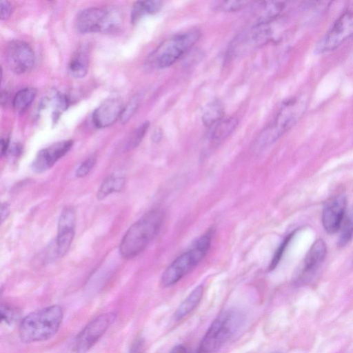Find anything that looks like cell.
Instances as JSON below:
<instances>
[{
  "instance_id": "1",
  "label": "cell",
  "mask_w": 353,
  "mask_h": 353,
  "mask_svg": "<svg viewBox=\"0 0 353 353\" xmlns=\"http://www.w3.org/2000/svg\"><path fill=\"white\" fill-rule=\"evenodd\" d=\"M163 220V211L156 208L148 212L133 223L121 241V256L130 259L142 252L159 232Z\"/></svg>"
},
{
  "instance_id": "2",
  "label": "cell",
  "mask_w": 353,
  "mask_h": 353,
  "mask_svg": "<svg viewBox=\"0 0 353 353\" xmlns=\"http://www.w3.org/2000/svg\"><path fill=\"white\" fill-rule=\"evenodd\" d=\"M308 98L301 94L285 101L279 109L273 122L256 137L253 148L261 151L276 141L289 130L303 116Z\"/></svg>"
},
{
  "instance_id": "3",
  "label": "cell",
  "mask_w": 353,
  "mask_h": 353,
  "mask_svg": "<svg viewBox=\"0 0 353 353\" xmlns=\"http://www.w3.org/2000/svg\"><path fill=\"white\" fill-rule=\"evenodd\" d=\"M63 310L53 305L35 310L26 316L19 327L23 343H30L46 341L56 334L63 320Z\"/></svg>"
},
{
  "instance_id": "4",
  "label": "cell",
  "mask_w": 353,
  "mask_h": 353,
  "mask_svg": "<svg viewBox=\"0 0 353 353\" xmlns=\"http://www.w3.org/2000/svg\"><path fill=\"white\" fill-rule=\"evenodd\" d=\"M212 239V230L201 236L190 249L177 256L165 270L161 277L163 287H170L191 272L205 257Z\"/></svg>"
},
{
  "instance_id": "5",
  "label": "cell",
  "mask_w": 353,
  "mask_h": 353,
  "mask_svg": "<svg viewBox=\"0 0 353 353\" xmlns=\"http://www.w3.org/2000/svg\"><path fill=\"white\" fill-rule=\"evenodd\" d=\"M244 321L243 314L235 309L223 311L212 323L203 337L200 353H214L238 332Z\"/></svg>"
},
{
  "instance_id": "6",
  "label": "cell",
  "mask_w": 353,
  "mask_h": 353,
  "mask_svg": "<svg viewBox=\"0 0 353 353\" xmlns=\"http://www.w3.org/2000/svg\"><path fill=\"white\" fill-rule=\"evenodd\" d=\"M200 36L198 30L192 29L165 40L152 52L151 63L159 69L171 66L197 42Z\"/></svg>"
},
{
  "instance_id": "7",
  "label": "cell",
  "mask_w": 353,
  "mask_h": 353,
  "mask_svg": "<svg viewBox=\"0 0 353 353\" xmlns=\"http://www.w3.org/2000/svg\"><path fill=\"white\" fill-rule=\"evenodd\" d=\"M113 313L101 314L88 323L77 335L72 353H86L92 348L115 320Z\"/></svg>"
},
{
  "instance_id": "8",
  "label": "cell",
  "mask_w": 353,
  "mask_h": 353,
  "mask_svg": "<svg viewBox=\"0 0 353 353\" xmlns=\"http://www.w3.org/2000/svg\"><path fill=\"white\" fill-rule=\"evenodd\" d=\"M353 34V10L344 12L319 41L315 52L321 54L334 50Z\"/></svg>"
},
{
  "instance_id": "9",
  "label": "cell",
  "mask_w": 353,
  "mask_h": 353,
  "mask_svg": "<svg viewBox=\"0 0 353 353\" xmlns=\"http://www.w3.org/2000/svg\"><path fill=\"white\" fill-rule=\"evenodd\" d=\"M5 58L9 68L16 74L29 72L34 64V53L32 48L21 40H12L5 50Z\"/></svg>"
},
{
  "instance_id": "10",
  "label": "cell",
  "mask_w": 353,
  "mask_h": 353,
  "mask_svg": "<svg viewBox=\"0 0 353 353\" xmlns=\"http://www.w3.org/2000/svg\"><path fill=\"white\" fill-rule=\"evenodd\" d=\"M76 212L73 207H65L61 212L59 222L55 247L57 256L61 257L68 252L75 232Z\"/></svg>"
},
{
  "instance_id": "11",
  "label": "cell",
  "mask_w": 353,
  "mask_h": 353,
  "mask_svg": "<svg viewBox=\"0 0 353 353\" xmlns=\"http://www.w3.org/2000/svg\"><path fill=\"white\" fill-rule=\"evenodd\" d=\"M106 26V6L82 10L77 14L75 19V27L81 33H105Z\"/></svg>"
},
{
  "instance_id": "12",
  "label": "cell",
  "mask_w": 353,
  "mask_h": 353,
  "mask_svg": "<svg viewBox=\"0 0 353 353\" xmlns=\"http://www.w3.org/2000/svg\"><path fill=\"white\" fill-rule=\"evenodd\" d=\"M346 197L339 194L325 203L322 212V224L329 234L337 232L343 221L346 209Z\"/></svg>"
},
{
  "instance_id": "13",
  "label": "cell",
  "mask_w": 353,
  "mask_h": 353,
  "mask_svg": "<svg viewBox=\"0 0 353 353\" xmlns=\"http://www.w3.org/2000/svg\"><path fill=\"white\" fill-rule=\"evenodd\" d=\"M72 145V140H63L42 149L35 157L32 169L39 173L48 170L65 155Z\"/></svg>"
},
{
  "instance_id": "14",
  "label": "cell",
  "mask_w": 353,
  "mask_h": 353,
  "mask_svg": "<svg viewBox=\"0 0 353 353\" xmlns=\"http://www.w3.org/2000/svg\"><path fill=\"white\" fill-rule=\"evenodd\" d=\"M124 105L119 98H110L105 100L94 111L92 121L99 128H107L112 125L119 118L123 110Z\"/></svg>"
},
{
  "instance_id": "15",
  "label": "cell",
  "mask_w": 353,
  "mask_h": 353,
  "mask_svg": "<svg viewBox=\"0 0 353 353\" xmlns=\"http://www.w3.org/2000/svg\"><path fill=\"white\" fill-rule=\"evenodd\" d=\"M251 11L255 19L254 25L273 23L285 7L283 1H263L252 3Z\"/></svg>"
},
{
  "instance_id": "16",
  "label": "cell",
  "mask_w": 353,
  "mask_h": 353,
  "mask_svg": "<svg viewBox=\"0 0 353 353\" xmlns=\"http://www.w3.org/2000/svg\"><path fill=\"white\" fill-rule=\"evenodd\" d=\"M326 244L321 239H317L309 249L303 261V269L296 279V283H303L306 277L313 273L325 257Z\"/></svg>"
},
{
  "instance_id": "17",
  "label": "cell",
  "mask_w": 353,
  "mask_h": 353,
  "mask_svg": "<svg viewBox=\"0 0 353 353\" xmlns=\"http://www.w3.org/2000/svg\"><path fill=\"white\" fill-rule=\"evenodd\" d=\"M238 123L235 117L223 119L211 127L208 134V141L212 147L218 145L232 133Z\"/></svg>"
},
{
  "instance_id": "18",
  "label": "cell",
  "mask_w": 353,
  "mask_h": 353,
  "mask_svg": "<svg viewBox=\"0 0 353 353\" xmlns=\"http://www.w3.org/2000/svg\"><path fill=\"white\" fill-rule=\"evenodd\" d=\"M88 69V49L85 46H82L72 55L68 63V72L74 78L80 79L87 74Z\"/></svg>"
},
{
  "instance_id": "19",
  "label": "cell",
  "mask_w": 353,
  "mask_h": 353,
  "mask_svg": "<svg viewBox=\"0 0 353 353\" xmlns=\"http://www.w3.org/2000/svg\"><path fill=\"white\" fill-rule=\"evenodd\" d=\"M203 294V285L196 286L179 305L174 314L175 321H180L190 313L199 303Z\"/></svg>"
},
{
  "instance_id": "20",
  "label": "cell",
  "mask_w": 353,
  "mask_h": 353,
  "mask_svg": "<svg viewBox=\"0 0 353 353\" xmlns=\"http://www.w3.org/2000/svg\"><path fill=\"white\" fill-rule=\"evenodd\" d=\"M125 183L123 177L111 174L107 176L99 188L97 197L99 200H103L113 192H120Z\"/></svg>"
},
{
  "instance_id": "21",
  "label": "cell",
  "mask_w": 353,
  "mask_h": 353,
  "mask_svg": "<svg viewBox=\"0 0 353 353\" xmlns=\"http://www.w3.org/2000/svg\"><path fill=\"white\" fill-rule=\"evenodd\" d=\"M37 90L34 88L28 87L18 91L13 97L12 106L17 111L21 112L26 110L34 100Z\"/></svg>"
},
{
  "instance_id": "22",
  "label": "cell",
  "mask_w": 353,
  "mask_h": 353,
  "mask_svg": "<svg viewBox=\"0 0 353 353\" xmlns=\"http://www.w3.org/2000/svg\"><path fill=\"white\" fill-rule=\"evenodd\" d=\"M224 108L219 101H214L207 105L203 115L202 121L205 126L212 127L223 119Z\"/></svg>"
},
{
  "instance_id": "23",
  "label": "cell",
  "mask_w": 353,
  "mask_h": 353,
  "mask_svg": "<svg viewBox=\"0 0 353 353\" xmlns=\"http://www.w3.org/2000/svg\"><path fill=\"white\" fill-rule=\"evenodd\" d=\"M252 3L248 1H218L213 2L212 6L222 12H235L250 6Z\"/></svg>"
},
{
  "instance_id": "24",
  "label": "cell",
  "mask_w": 353,
  "mask_h": 353,
  "mask_svg": "<svg viewBox=\"0 0 353 353\" xmlns=\"http://www.w3.org/2000/svg\"><path fill=\"white\" fill-rule=\"evenodd\" d=\"M150 126V122L146 121L142 123L133 132L125 145L127 150H132L137 147L145 137Z\"/></svg>"
},
{
  "instance_id": "25",
  "label": "cell",
  "mask_w": 353,
  "mask_h": 353,
  "mask_svg": "<svg viewBox=\"0 0 353 353\" xmlns=\"http://www.w3.org/2000/svg\"><path fill=\"white\" fill-rule=\"evenodd\" d=\"M141 97L139 94L134 95L126 105L124 106L120 117V121L122 123H125L137 112L141 103Z\"/></svg>"
},
{
  "instance_id": "26",
  "label": "cell",
  "mask_w": 353,
  "mask_h": 353,
  "mask_svg": "<svg viewBox=\"0 0 353 353\" xmlns=\"http://www.w3.org/2000/svg\"><path fill=\"white\" fill-rule=\"evenodd\" d=\"M341 234L338 241L339 247H343L352 239L353 236V220L350 217L343 219L341 226Z\"/></svg>"
},
{
  "instance_id": "27",
  "label": "cell",
  "mask_w": 353,
  "mask_h": 353,
  "mask_svg": "<svg viewBox=\"0 0 353 353\" xmlns=\"http://www.w3.org/2000/svg\"><path fill=\"white\" fill-rule=\"evenodd\" d=\"M296 231L292 232L291 233L288 234V236L285 237V239L283 240L281 243L278 247L277 250H276L272 259L271 261L270 265V270H273L276 268V266L279 263L287 246L288 245L290 241L295 234Z\"/></svg>"
},
{
  "instance_id": "28",
  "label": "cell",
  "mask_w": 353,
  "mask_h": 353,
  "mask_svg": "<svg viewBox=\"0 0 353 353\" xmlns=\"http://www.w3.org/2000/svg\"><path fill=\"white\" fill-rule=\"evenodd\" d=\"M18 309L8 305L2 304L1 306V320L5 323L11 324L19 316Z\"/></svg>"
},
{
  "instance_id": "29",
  "label": "cell",
  "mask_w": 353,
  "mask_h": 353,
  "mask_svg": "<svg viewBox=\"0 0 353 353\" xmlns=\"http://www.w3.org/2000/svg\"><path fill=\"white\" fill-rule=\"evenodd\" d=\"M140 6L142 14L144 16L158 12L163 6V2L157 0L144 1H140Z\"/></svg>"
},
{
  "instance_id": "30",
  "label": "cell",
  "mask_w": 353,
  "mask_h": 353,
  "mask_svg": "<svg viewBox=\"0 0 353 353\" xmlns=\"http://www.w3.org/2000/svg\"><path fill=\"white\" fill-rule=\"evenodd\" d=\"M97 161L95 157H90L84 160L77 168L75 175L78 178H82L89 174Z\"/></svg>"
},
{
  "instance_id": "31",
  "label": "cell",
  "mask_w": 353,
  "mask_h": 353,
  "mask_svg": "<svg viewBox=\"0 0 353 353\" xmlns=\"http://www.w3.org/2000/svg\"><path fill=\"white\" fill-rule=\"evenodd\" d=\"M12 8L10 2L8 1L2 0L1 1V19L6 20L8 19L12 14Z\"/></svg>"
},
{
  "instance_id": "32",
  "label": "cell",
  "mask_w": 353,
  "mask_h": 353,
  "mask_svg": "<svg viewBox=\"0 0 353 353\" xmlns=\"http://www.w3.org/2000/svg\"><path fill=\"white\" fill-rule=\"evenodd\" d=\"M10 214V205L7 203H3L1 207V223L7 219Z\"/></svg>"
},
{
  "instance_id": "33",
  "label": "cell",
  "mask_w": 353,
  "mask_h": 353,
  "mask_svg": "<svg viewBox=\"0 0 353 353\" xmlns=\"http://www.w3.org/2000/svg\"><path fill=\"white\" fill-rule=\"evenodd\" d=\"M9 139L7 138H2L1 140V155L3 157L6 155L9 149Z\"/></svg>"
},
{
  "instance_id": "34",
  "label": "cell",
  "mask_w": 353,
  "mask_h": 353,
  "mask_svg": "<svg viewBox=\"0 0 353 353\" xmlns=\"http://www.w3.org/2000/svg\"><path fill=\"white\" fill-rule=\"evenodd\" d=\"M169 353H188L187 349L182 345L174 346Z\"/></svg>"
},
{
  "instance_id": "35",
  "label": "cell",
  "mask_w": 353,
  "mask_h": 353,
  "mask_svg": "<svg viewBox=\"0 0 353 353\" xmlns=\"http://www.w3.org/2000/svg\"><path fill=\"white\" fill-rule=\"evenodd\" d=\"M161 138H162V131L159 128L156 129L152 135V139L153 141L157 143V142L160 141Z\"/></svg>"
},
{
  "instance_id": "36",
  "label": "cell",
  "mask_w": 353,
  "mask_h": 353,
  "mask_svg": "<svg viewBox=\"0 0 353 353\" xmlns=\"http://www.w3.org/2000/svg\"><path fill=\"white\" fill-rule=\"evenodd\" d=\"M272 353H279V352H272Z\"/></svg>"
}]
</instances>
